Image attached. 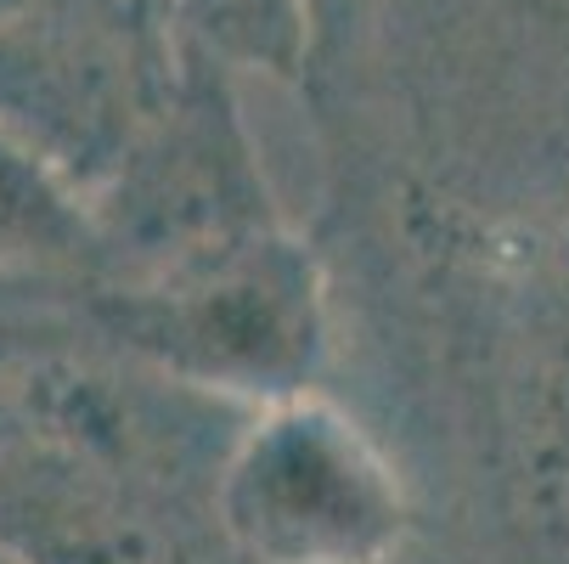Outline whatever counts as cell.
Segmentation results:
<instances>
[{"instance_id": "cell-6", "label": "cell", "mask_w": 569, "mask_h": 564, "mask_svg": "<svg viewBox=\"0 0 569 564\" xmlns=\"http://www.w3.org/2000/svg\"><path fill=\"white\" fill-rule=\"evenodd\" d=\"M181 18L237 73L293 79L310 51V0H181Z\"/></svg>"}, {"instance_id": "cell-4", "label": "cell", "mask_w": 569, "mask_h": 564, "mask_svg": "<svg viewBox=\"0 0 569 564\" xmlns=\"http://www.w3.org/2000/svg\"><path fill=\"white\" fill-rule=\"evenodd\" d=\"M209 492L249 564H395L418 525L378 435L316 389L260 400Z\"/></svg>"}, {"instance_id": "cell-1", "label": "cell", "mask_w": 569, "mask_h": 564, "mask_svg": "<svg viewBox=\"0 0 569 564\" xmlns=\"http://www.w3.org/2000/svg\"><path fill=\"white\" fill-rule=\"evenodd\" d=\"M0 553L18 564H249L141 395L46 367L0 389Z\"/></svg>"}, {"instance_id": "cell-5", "label": "cell", "mask_w": 569, "mask_h": 564, "mask_svg": "<svg viewBox=\"0 0 569 564\" xmlns=\"http://www.w3.org/2000/svg\"><path fill=\"white\" fill-rule=\"evenodd\" d=\"M86 204L102 237L97 277H141L282 220L237 108V68L220 51L192 34L170 97Z\"/></svg>"}, {"instance_id": "cell-2", "label": "cell", "mask_w": 569, "mask_h": 564, "mask_svg": "<svg viewBox=\"0 0 569 564\" xmlns=\"http://www.w3.org/2000/svg\"><path fill=\"white\" fill-rule=\"evenodd\" d=\"M91 310L158 378L254 400L310 389L328 345L321 266L282 220L141 277H102Z\"/></svg>"}, {"instance_id": "cell-3", "label": "cell", "mask_w": 569, "mask_h": 564, "mask_svg": "<svg viewBox=\"0 0 569 564\" xmlns=\"http://www.w3.org/2000/svg\"><path fill=\"white\" fill-rule=\"evenodd\" d=\"M187 51L181 0H0V130L91 198Z\"/></svg>"}]
</instances>
